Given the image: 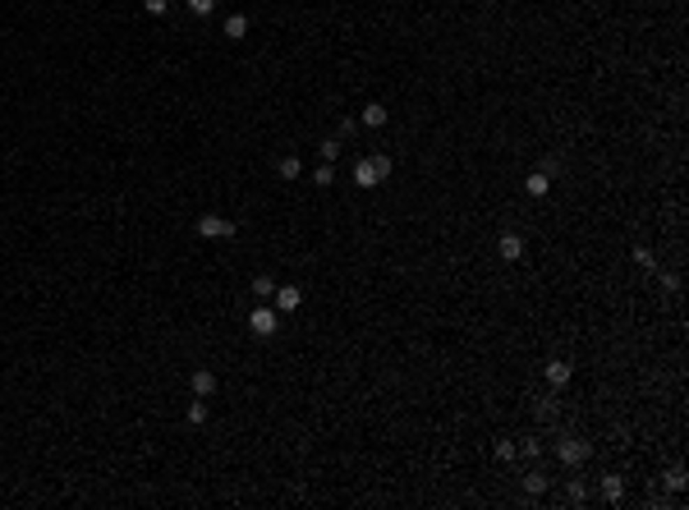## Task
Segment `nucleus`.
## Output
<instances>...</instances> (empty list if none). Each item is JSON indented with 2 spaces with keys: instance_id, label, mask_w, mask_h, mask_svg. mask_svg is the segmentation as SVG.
<instances>
[{
  "instance_id": "nucleus-14",
  "label": "nucleus",
  "mask_w": 689,
  "mask_h": 510,
  "mask_svg": "<svg viewBox=\"0 0 689 510\" xmlns=\"http://www.w3.org/2000/svg\"><path fill=\"white\" fill-rule=\"evenodd\" d=\"M276 170H281V179H299V175H304V161H299V156H281Z\"/></svg>"
},
{
  "instance_id": "nucleus-4",
  "label": "nucleus",
  "mask_w": 689,
  "mask_h": 510,
  "mask_svg": "<svg viewBox=\"0 0 689 510\" xmlns=\"http://www.w3.org/2000/svg\"><path fill=\"white\" fill-rule=\"evenodd\" d=\"M272 303H276V313H295L299 303H304V290H299V285H276Z\"/></svg>"
},
{
  "instance_id": "nucleus-11",
  "label": "nucleus",
  "mask_w": 689,
  "mask_h": 510,
  "mask_svg": "<svg viewBox=\"0 0 689 510\" xmlns=\"http://www.w3.org/2000/svg\"><path fill=\"white\" fill-rule=\"evenodd\" d=\"M225 37L230 42H244V37H249V14H230L225 19Z\"/></svg>"
},
{
  "instance_id": "nucleus-19",
  "label": "nucleus",
  "mask_w": 689,
  "mask_h": 510,
  "mask_svg": "<svg viewBox=\"0 0 689 510\" xmlns=\"http://www.w3.org/2000/svg\"><path fill=\"white\" fill-rule=\"evenodd\" d=\"M331 179H336V166H331V161H322V166L313 170V184H322V189H327Z\"/></svg>"
},
{
  "instance_id": "nucleus-3",
  "label": "nucleus",
  "mask_w": 689,
  "mask_h": 510,
  "mask_svg": "<svg viewBox=\"0 0 689 510\" xmlns=\"http://www.w3.org/2000/svg\"><path fill=\"white\" fill-rule=\"evenodd\" d=\"M249 331L258 336V340H267V336H276V308H267V303H258V308L249 313Z\"/></svg>"
},
{
  "instance_id": "nucleus-27",
  "label": "nucleus",
  "mask_w": 689,
  "mask_h": 510,
  "mask_svg": "<svg viewBox=\"0 0 689 510\" xmlns=\"http://www.w3.org/2000/svg\"><path fill=\"white\" fill-rule=\"evenodd\" d=\"M354 133H359V120H350V115H345V120H340V138H354Z\"/></svg>"
},
{
  "instance_id": "nucleus-28",
  "label": "nucleus",
  "mask_w": 689,
  "mask_h": 510,
  "mask_svg": "<svg viewBox=\"0 0 689 510\" xmlns=\"http://www.w3.org/2000/svg\"><path fill=\"white\" fill-rule=\"evenodd\" d=\"M519 455H528V460H538V455H542V442H524V446H519Z\"/></svg>"
},
{
  "instance_id": "nucleus-20",
  "label": "nucleus",
  "mask_w": 689,
  "mask_h": 510,
  "mask_svg": "<svg viewBox=\"0 0 689 510\" xmlns=\"http://www.w3.org/2000/svg\"><path fill=\"white\" fill-rule=\"evenodd\" d=\"M635 262H639V267H648V271H653V267H657V257H653V248H648V244H635Z\"/></svg>"
},
{
  "instance_id": "nucleus-13",
  "label": "nucleus",
  "mask_w": 689,
  "mask_h": 510,
  "mask_svg": "<svg viewBox=\"0 0 689 510\" xmlns=\"http://www.w3.org/2000/svg\"><path fill=\"white\" fill-rule=\"evenodd\" d=\"M524 189L533 193V198H547V193H551V175H542V170H533V175L524 179Z\"/></svg>"
},
{
  "instance_id": "nucleus-6",
  "label": "nucleus",
  "mask_w": 689,
  "mask_h": 510,
  "mask_svg": "<svg viewBox=\"0 0 689 510\" xmlns=\"http://www.w3.org/2000/svg\"><path fill=\"white\" fill-rule=\"evenodd\" d=\"M188 387H193V396H202V400H207V396H216L221 377H216V373H212V368H198L193 377H188Z\"/></svg>"
},
{
  "instance_id": "nucleus-7",
  "label": "nucleus",
  "mask_w": 689,
  "mask_h": 510,
  "mask_svg": "<svg viewBox=\"0 0 689 510\" xmlns=\"http://www.w3.org/2000/svg\"><path fill=\"white\" fill-rule=\"evenodd\" d=\"M542 373H547V387L556 391V387H565V382L575 377V363H570V359H551V363L542 368Z\"/></svg>"
},
{
  "instance_id": "nucleus-17",
  "label": "nucleus",
  "mask_w": 689,
  "mask_h": 510,
  "mask_svg": "<svg viewBox=\"0 0 689 510\" xmlns=\"http://www.w3.org/2000/svg\"><path fill=\"white\" fill-rule=\"evenodd\" d=\"M184 419L193 423V428H202V423H207V405H202V396H198L193 405H188V410H184Z\"/></svg>"
},
{
  "instance_id": "nucleus-12",
  "label": "nucleus",
  "mask_w": 689,
  "mask_h": 510,
  "mask_svg": "<svg viewBox=\"0 0 689 510\" xmlns=\"http://www.w3.org/2000/svg\"><path fill=\"white\" fill-rule=\"evenodd\" d=\"M547 483H551V478L542 474V469H528V474H524V492H528V497H542V492H547Z\"/></svg>"
},
{
  "instance_id": "nucleus-23",
  "label": "nucleus",
  "mask_w": 689,
  "mask_h": 510,
  "mask_svg": "<svg viewBox=\"0 0 689 510\" xmlns=\"http://www.w3.org/2000/svg\"><path fill=\"white\" fill-rule=\"evenodd\" d=\"M318 152H322V161H331V166H336V156H340V138H327Z\"/></svg>"
},
{
  "instance_id": "nucleus-26",
  "label": "nucleus",
  "mask_w": 689,
  "mask_h": 510,
  "mask_svg": "<svg viewBox=\"0 0 689 510\" xmlns=\"http://www.w3.org/2000/svg\"><path fill=\"white\" fill-rule=\"evenodd\" d=\"M538 170H542V175H551V179H556V175H561V156H542V166H538Z\"/></svg>"
},
{
  "instance_id": "nucleus-10",
  "label": "nucleus",
  "mask_w": 689,
  "mask_h": 510,
  "mask_svg": "<svg viewBox=\"0 0 689 510\" xmlns=\"http://www.w3.org/2000/svg\"><path fill=\"white\" fill-rule=\"evenodd\" d=\"M602 497L612 501V506H621V501H625V478L621 474H607V478H602Z\"/></svg>"
},
{
  "instance_id": "nucleus-9",
  "label": "nucleus",
  "mask_w": 689,
  "mask_h": 510,
  "mask_svg": "<svg viewBox=\"0 0 689 510\" xmlns=\"http://www.w3.org/2000/svg\"><path fill=\"white\" fill-rule=\"evenodd\" d=\"M386 120H391V111H386L382 101H368V106H363V115H359V124H368V129H382Z\"/></svg>"
},
{
  "instance_id": "nucleus-22",
  "label": "nucleus",
  "mask_w": 689,
  "mask_h": 510,
  "mask_svg": "<svg viewBox=\"0 0 689 510\" xmlns=\"http://www.w3.org/2000/svg\"><path fill=\"white\" fill-rule=\"evenodd\" d=\"M496 460H505V465L519 460V446H514V442H496Z\"/></svg>"
},
{
  "instance_id": "nucleus-25",
  "label": "nucleus",
  "mask_w": 689,
  "mask_h": 510,
  "mask_svg": "<svg viewBox=\"0 0 689 510\" xmlns=\"http://www.w3.org/2000/svg\"><path fill=\"white\" fill-rule=\"evenodd\" d=\"M372 166H377V175H391V166H395V161H391V156H386V152H377V156H372Z\"/></svg>"
},
{
  "instance_id": "nucleus-15",
  "label": "nucleus",
  "mask_w": 689,
  "mask_h": 510,
  "mask_svg": "<svg viewBox=\"0 0 689 510\" xmlns=\"http://www.w3.org/2000/svg\"><path fill=\"white\" fill-rule=\"evenodd\" d=\"M253 294H258V303H267L276 294V280L272 276H253Z\"/></svg>"
},
{
  "instance_id": "nucleus-18",
  "label": "nucleus",
  "mask_w": 689,
  "mask_h": 510,
  "mask_svg": "<svg viewBox=\"0 0 689 510\" xmlns=\"http://www.w3.org/2000/svg\"><path fill=\"white\" fill-rule=\"evenodd\" d=\"M685 483H689V474H685V465H676V469H667V488H671V492H685Z\"/></svg>"
},
{
  "instance_id": "nucleus-24",
  "label": "nucleus",
  "mask_w": 689,
  "mask_h": 510,
  "mask_svg": "<svg viewBox=\"0 0 689 510\" xmlns=\"http://www.w3.org/2000/svg\"><path fill=\"white\" fill-rule=\"evenodd\" d=\"M184 5H188V10L198 14V19H207V14L216 10V0H184Z\"/></svg>"
},
{
  "instance_id": "nucleus-5",
  "label": "nucleus",
  "mask_w": 689,
  "mask_h": 510,
  "mask_svg": "<svg viewBox=\"0 0 689 510\" xmlns=\"http://www.w3.org/2000/svg\"><path fill=\"white\" fill-rule=\"evenodd\" d=\"M496 253H501V262H519V257H524V239L514 230H505L501 239H496Z\"/></svg>"
},
{
  "instance_id": "nucleus-2",
  "label": "nucleus",
  "mask_w": 689,
  "mask_h": 510,
  "mask_svg": "<svg viewBox=\"0 0 689 510\" xmlns=\"http://www.w3.org/2000/svg\"><path fill=\"white\" fill-rule=\"evenodd\" d=\"M239 230V225L235 221H225V216H198V234H202V239H230V234Z\"/></svg>"
},
{
  "instance_id": "nucleus-1",
  "label": "nucleus",
  "mask_w": 689,
  "mask_h": 510,
  "mask_svg": "<svg viewBox=\"0 0 689 510\" xmlns=\"http://www.w3.org/2000/svg\"><path fill=\"white\" fill-rule=\"evenodd\" d=\"M588 455H593L588 442H579V437H561V442H556V460H561L565 469H579Z\"/></svg>"
},
{
  "instance_id": "nucleus-29",
  "label": "nucleus",
  "mask_w": 689,
  "mask_h": 510,
  "mask_svg": "<svg viewBox=\"0 0 689 510\" xmlns=\"http://www.w3.org/2000/svg\"><path fill=\"white\" fill-rule=\"evenodd\" d=\"M142 5H147V14H165L170 10V0H142Z\"/></svg>"
},
{
  "instance_id": "nucleus-8",
  "label": "nucleus",
  "mask_w": 689,
  "mask_h": 510,
  "mask_svg": "<svg viewBox=\"0 0 689 510\" xmlns=\"http://www.w3.org/2000/svg\"><path fill=\"white\" fill-rule=\"evenodd\" d=\"M354 184H359V189H377V184H382V175H377V166H372V156L354 161Z\"/></svg>"
},
{
  "instance_id": "nucleus-21",
  "label": "nucleus",
  "mask_w": 689,
  "mask_h": 510,
  "mask_svg": "<svg viewBox=\"0 0 689 510\" xmlns=\"http://www.w3.org/2000/svg\"><path fill=\"white\" fill-rule=\"evenodd\" d=\"M565 497L575 501V506H584V501H588V488H584L579 478H575V483H570V488H565Z\"/></svg>"
},
{
  "instance_id": "nucleus-16",
  "label": "nucleus",
  "mask_w": 689,
  "mask_h": 510,
  "mask_svg": "<svg viewBox=\"0 0 689 510\" xmlns=\"http://www.w3.org/2000/svg\"><path fill=\"white\" fill-rule=\"evenodd\" d=\"M533 414H538V419H556V414H561V400H556V396H542Z\"/></svg>"
}]
</instances>
